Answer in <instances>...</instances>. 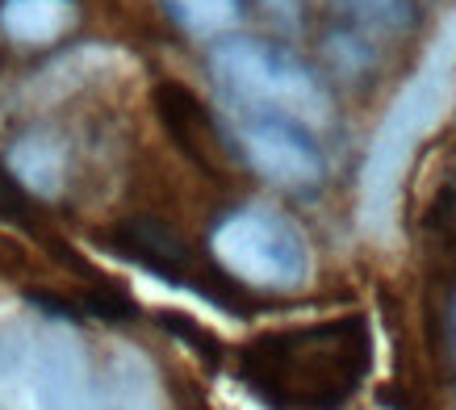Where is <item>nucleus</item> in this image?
I'll return each mask as SVG.
<instances>
[{
	"label": "nucleus",
	"instance_id": "obj_2",
	"mask_svg": "<svg viewBox=\"0 0 456 410\" xmlns=\"http://www.w3.org/2000/svg\"><path fill=\"white\" fill-rule=\"evenodd\" d=\"M373 369V335L360 315L268 331L239 352V381L268 410H344Z\"/></svg>",
	"mask_w": 456,
	"mask_h": 410
},
{
	"label": "nucleus",
	"instance_id": "obj_5",
	"mask_svg": "<svg viewBox=\"0 0 456 410\" xmlns=\"http://www.w3.org/2000/svg\"><path fill=\"white\" fill-rule=\"evenodd\" d=\"M209 251L222 273L251 289L293 293L310 281V243L302 226L268 205H243L209 231Z\"/></svg>",
	"mask_w": 456,
	"mask_h": 410
},
{
	"label": "nucleus",
	"instance_id": "obj_8",
	"mask_svg": "<svg viewBox=\"0 0 456 410\" xmlns=\"http://www.w3.org/2000/svg\"><path fill=\"white\" fill-rule=\"evenodd\" d=\"M4 168L9 176L29 193V197H59L68 184V147L63 138L51 130H29V135L13 138L4 151Z\"/></svg>",
	"mask_w": 456,
	"mask_h": 410
},
{
	"label": "nucleus",
	"instance_id": "obj_9",
	"mask_svg": "<svg viewBox=\"0 0 456 410\" xmlns=\"http://www.w3.org/2000/svg\"><path fill=\"white\" fill-rule=\"evenodd\" d=\"M76 17V0H0V34L17 46H55Z\"/></svg>",
	"mask_w": 456,
	"mask_h": 410
},
{
	"label": "nucleus",
	"instance_id": "obj_4",
	"mask_svg": "<svg viewBox=\"0 0 456 410\" xmlns=\"http://www.w3.org/2000/svg\"><path fill=\"white\" fill-rule=\"evenodd\" d=\"M214 84L235 101L243 113H281L302 126L331 118V96L302 59L264 38H218L209 46Z\"/></svg>",
	"mask_w": 456,
	"mask_h": 410
},
{
	"label": "nucleus",
	"instance_id": "obj_3",
	"mask_svg": "<svg viewBox=\"0 0 456 410\" xmlns=\"http://www.w3.org/2000/svg\"><path fill=\"white\" fill-rule=\"evenodd\" d=\"M452 76H456V17L444 21L440 38L431 42V51L423 55L415 76L402 84V93L394 96V105L386 110L373 143H369V155H364V168H360V218L373 234H389V226H394L402 176H406V168L415 160L419 143L444 118V105L452 96Z\"/></svg>",
	"mask_w": 456,
	"mask_h": 410
},
{
	"label": "nucleus",
	"instance_id": "obj_14",
	"mask_svg": "<svg viewBox=\"0 0 456 410\" xmlns=\"http://www.w3.org/2000/svg\"><path fill=\"white\" fill-rule=\"evenodd\" d=\"M0 222H13V226H29V205L26 189L9 176V168L0 164Z\"/></svg>",
	"mask_w": 456,
	"mask_h": 410
},
{
	"label": "nucleus",
	"instance_id": "obj_11",
	"mask_svg": "<svg viewBox=\"0 0 456 410\" xmlns=\"http://www.w3.org/2000/svg\"><path fill=\"white\" fill-rule=\"evenodd\" d=\"M167 17L193 38H222L239 26L243 4L239 0H164Z\"/></svg>",
	"mask_w": 456,
	"mask_h": 410
},
{
	"label": "nucleus",
	"instance_id": "obj_1",
	"mask_svg": "<svg viewBox=\"0 0 456 410\" xmlns=\"http://www.w3.org/2000/svg\"><path fill=\"white\" fill-rule=\"evenodd\" d=\"M4 410H159L151 369L139 356H110L105 369L63 323H0Z\"/></svg>",
	"mask_w": 456,
	"mask_h": 410
},
{
	"label": "nucleus",
	"instance_id": "obj_12",
	"mask_svg": "<svg viewBox=\"0 0 456 410\" xmlns=\"http://www.w3.org/2000/svg\"><path fill=\"white\" fill-rule=\"evenodd\" d=\"M331 4L373 29H406L415 21V0H331Z\"/></svg>",
	"mask_w": 456,
	"mask_h": 410
},
{
	"label": "nucleus",
	"instance_id": "obj_13",
	"mask_svg": "<svg viewBox=\"0 0 456 410\" xmlns=\"http://www.w3.org/2000/svg\"><path fill=\"white\" fill-rule=\"evenodd\" d=\"M159 327H167L172 335H184V343H189L197 356H206V360H218V356H222L218 335L201 331L193 318H184V315H159Z\"/></svg>",
	"mask_w": 456,
	"mask_h": 410
},
{
	"label": "nucleus",
	"instance_id": "obj_7",
	"mask_svg": "<svg viewBox=\"0 0 456 410\" xmlns=\"http://www.w3.org/2000/svg\"><path fill=\"white\" fill-rule=\"evenodd\" d=\"M239 151L264 180H273L281 189H314L322 172H327V160H322V147L314 143L310 126L293 122V118H281V113H243L239 122Z\"/></svg>",
	"mask_w": 456,
	"mask_h": 410
},
{
	"label": "nucleus",
	"instance_id": "obj_10",
	"mask_svg": "<svg viewBox=\"0 0 456 410\" xmlns=\"http://www.w3.org/2000/svg\"><path fill=\"white\" fill-rule=\"evenodd\" d=\"M155 105H159V118H164V126L176 135L180 147L189 151L197 164H209L218 138H214V122H209L206 105H201L184 84H159V88H155Z\"/></svg>",
	"mask_w": 456,
	"mask_h": 410
},
{
	"label": "nucleus",
	"instance_id": "obj_15",
	"mask_svg": "<svg viewBox=\"0 0 456 410\" xmlns=\"http://www.w3.org/2000/svg\"><path fill=\"white\" fill-rule=\"evenodd\" d=\"M260 4L268 9V17H273V21H281V26H297L305 0H260Z\"/></svg>",
	"mask_w": 456,
	"mask_h": 410
},
{
	"label": "nucleus",
	"instance_id": "obj_6",
	"mask_svg": "<svg viewBox=\"0 0 456 410\" xmlns=\"http://www.w3.org/2000/svg\"><path fill=\"white\" fill-rule=\"evenodd\" d=\"M110 247L122 260L139 264V268H147V273L167 281V285L189 289V293L214 301L222 310H239V289H235L239 281H231L222 268L201 264L189 251V243L176 231H167L164 222H151V218L122 222V226L110 231Z\"/></svg>",
	"mask_w": 456,
	"mask_h": 410
}]
</instances>
